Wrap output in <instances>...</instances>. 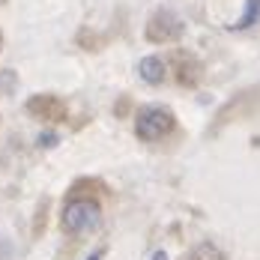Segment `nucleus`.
Here are the masks:
<instances>
[{"label":"nucleus","mask_w":260,"mask_h":260,"mask_svg":"<svg viewBox=\"0 0 260 260\" xmlns=\"http://www.w3.org/2000/svg\"><path fill=\"white\" fill-rule=\"evenodd\" d=\"M168 129H171V117L161 114V111H147L141 117V123H138V132L144 138H156V135H161V132H168Z\"/></svg>","instance_id":"f03ea898"},{"label":"nucleus","mask_w":260,"mask_h":260,"mask_svg":"<svg viewBox=\"0 0 260 260\" xmlns=\"http://www.w3.org/2000/svg\"><path fill=\"white\" fill-rule=\"evenodd\" d=\"M153 260H165V254H156V257H153Z\"/></svg>","instance_id":"7ed1b4c3"},{"label":"nucleus","mask_w":260,"mask_h":260,"mask_svg":"<svg viewBox=\"0 0 260 260\" xmlns=\"http://www.w3.org/2000/svg\"><path fill=\"white\" fill-rule=\"evenodd\" d=\"M96 224H99L96 207H90V204H75V207L66 209V228H69V231L81 234V231H93Z\"/></svg>","instance_id":"f257e3e1"}]
</instances>
